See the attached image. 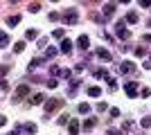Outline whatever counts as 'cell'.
I'll use <instances>...</instances> for the list:
<instances>
[{
	"mask_svg": "<svg viewBox=\"0 0 151 135\" xmlns=\"http://www.w3.org/2000/svg\"><path fill=\"white\" fill-rule=\"evenodd\" d=\"M38 9H41V5H38V2H36V5H29V11H38Z\"/></svg>",
	"mask_w": 151,
	"mask_h": 135,
	"instance_id": "36",
	"label": "cell"
},
{
	"mask_svg": "<svg viewBox=\"0 0 151 135\" xmlns=\"http://www.w3.org/2000/svg\"><path fill=\"white\" fill-rule=\"evenodd\" d=\"M79 131H81V126H79V122H77V119H72V124H70V126H68V133H70V135H77V133H79Z\"/></svg>",
	"mask_w": 151,
	"mask_h": 135,
	"instance_id": "9",
	"label": "cell"
},
{
	"mask_svg": "<svg viewBox=\"0 0 151 135\" xmlns=\"http://www.w3.org/2000/svg\"><path fill=\"white\" fill-rule=\"evenodd\" d=\"M61 20L65 23V25H75L79 18H77V11H65V14L61 16Z\"/></svg>",
	"mask_w": 151,
	"mask_h": 135,
	"instance_id": "3",
	"label": "cell"
},
{
	"mask_svg": "<svg viewBox=\"0 0 151 135\" xmlns=\"http://www.w3.org/2000/svg\"><path fill=\"white\" fill-rule=\"evenodd\" d=\"M120 72L122 74H131V72H135V65H133L131 61H124V63L120 65Z\"/></svg>",
	"mask_w": 151,
	"mask_h": 135,
	"instance_id": "6",
	"label": "cell"
},
{
	"mask_svg": "<svg viewBox=\"0 0 151 135\" xmlns=\"http://www.w3.org/2000/svg\"><path fill=\"white\" fill-rule=\"evenodd\" d=\"M18 131H25V133H36V126L34 124H25V126H16Z\"/></svg>",
	"mask_w": 151,
	"mask_h": 135,
	"instance_id": "13",
	"label": "cell"
},
{
	"mask_svg": "<svg viewBox=\"0 0 151 135\" xmlns=\"http://www.w3.org/2000/svg\"><path fill=\"white\" fill-rule=\"evenodd\" d=\"M52 36H54V39H63V29H54Z\"/></svg>",
	"mask_w": 151,
	"mask_h": 135,
	"instance_id": "29",
	"label": "cell"
},
{
	"mask_svg": "<svg viewBox=\"0 0 151 135\" xmlns=\"http://www.w3.org/2000/svg\"><path fill=\"white\" fill-rule=\"evenodd\" d=\"M57 47H47V52H45V59H52V56H57Z\"/></svg>",
	"mask_w": 151,
	"mask_h": 135,
	"instance_id": "21",
	"label": "cell"
},
{
	"mask_svg": "<svg viewBox=\"0 0 151 135\" xmlns=\"http://www.w3.org/2000/svg\"><path fill=\"white\" fill-rule=\"evenodd\" d=\"M115 11V5L111 2V5H104V18H111V14Z\"/></svg>",
	"mask_w": 151,
	"mask_h": 135,
	"instance_id": "12",
	"label": "cell"
},
{
	"mask_svg": "<svg viewBox=\"0 0 151 135\" xmlns=\"http://www.w3.org/2000/svg\"><path fill=\"white\" fill-rule=\"evenodd\" d=\"M135 56H140V59L147 56V50H145V47H135Z\"/></svg>",
	"mask_w": 151,
	"mask_h": 135,
	"instance_id": "24",
	"label": "cell"
},
{
	"mask_svg": "<svg viewBox=\"0 0 151 135\" xmlns=\"http://www.w3.org/2000/svg\"><path fill=\"white\" fill-rule=\"evenodd\" d=\"M59 50H61V52H70V50H72V41H70V39H63Z\"/></svg>",
	"mask_w": 151,
	"mask_h": 135,
	"instance_id": "10",
	"label": "cell"
},
{
	"mask_svg": "<svg viewBox=\"0 0 151 135\" xmlns=\"http://www.w3.org/2000/svg\"><path fill=\"white\" fill-rule=\"evenodd\" d=\"M18 23H20V16H9V18H7V25H9V27L18 25Z\"/></svg>",
	"mask_w": 151,
	"mask_h": 135,
	"instance_id": "16",
	"label": "cell"
},
{
	"mask_svg": "<svg viewBox=\"0 0 151 135\" xmlns=\"http://www.w3.org/2000/svg\"><path fill=\"white\" fill-rule=\"evenodd\" d=\"M43 61H45V59H32V61H29V70H36V68L43 63Z\"/></svg>",
	"mask_w": 151,
	"mask_h": 135,
	"instance_id": "14",
	"label": "cell"
},
{
	"mask_svg": "<svg viewBox=\"0 0 151 135\" xmlns=\"http://www.w3.org/2000/svg\"><path fill=\"white\" fill-rule=\"evenodd\" d=\"M57 86H59L57 79H50V81H47V88H57Z\"/></svg>",
	"mask_w": 151,
	"mask_h": 135,
	"instance_id": "31",
	"label": "cell"
},
{
	"mask_svg": "<svg viewBox=\"0 0 151 135\" xmlns=\"http://www.w3.org/2000/svg\"><path fill=\"white\" fill-rule=\"evenodd\" d=\"M140 124H142V129H149V126H151V117H145Z\"/></svg>",
	"mask_w": 151,
	"mask_h": 135,
	"instance_id": "28",
	"label": "cell"
},
{
	"mask_svg": "<svg viewBox=\"0 0 151 135\" xmlns=\"http://www.w3.org/2000/svg\"><path fill=\"white\" fill-rule=\"evenodd\" d=\"M23 50H25V41H18V43L14 45V52H16V54H20Z\"/></svg>",
	"mask_w": 151,
	"mask_h": 135,
	"instance_id": "19",
	"label": "cell"
},
{
	"mask_svg": "<svg viewBox=\"0 0 151 135\" xmlns=\"http://www.w3.org/2000/svg\"><path fill=\"white\" fill-rule=\"evenodd\" d=\"M124 90H126V95L129 97H138L140 92H138V84H135V81H129V84L124 86Z\"/></svg>",
	"mask_w": 151,
	"mask_h": 135,
	"instance_id": "5",
	"label": "cell"
},
{
	"mask_svg": "<svg viewBox=\"0 0 151 135\" xmlns=\"http://www.w3.org/2000/svg\"><path fill=\"white\" fill-rule=\"evenodd\" d=\"M5 124H7V117H5V115H0V126H5Z\"/></svg>",
	"mask_w": 151,
	"mask_h": 135,
	"instance_id": "38",
	"label": "cell"
},
{
	"mask_svg": "<svg viewBox=\"0 0 151 135\" xmlns=\"http://www.w3.org/2000/svg\"><path fill=\"white\" fill-rule=\"evenodd\" d=\"M38 36V32L36 29H27V34H25V41H34Z\"/></svg>",
	"mask_w": 151,
	"mask_h": 135,
	"instance_id": "17",
	"label": "cell"
},
{
	"mask_svg": "<svg viewBox=\"0 0 151 135\" xmlns=\"http://www.w3.org/2000/svg\"><path fill=\"white\" fill-rule=\"evenodd\" d=\"M145 41H147V43H151V34H145Z\"/></svg>",
	"mask_w": 151,
	"mask_h": 135,
	"instance_id": "39",
	"label": "cell"
},
{
	"mask_svg": "<svg viewBox=\"0 0 151 135\" xmlns=\"http://www.w3.org/2000/svg\"><path fill=\"white\" fill-rule=\"evenodd\" d=\"M57 124H61V126H63V124H68V115H61V117H59V122Z\"/></svg>",
	"mask_w": 151,
	"mask_h": 135,
	"instance_id": "33",
	"label": "cell"
},
{
	"mask_svg": "<svg viewBox=\"0 0 151 135\" xmlns=\"http://www.w3.org/2000/svg\"><path fill=\"white\" fill-rule=\"evenodd\" d=\"M95 124H97V117H88V119H83L81 129H83V131H93V129H95Z\"/></svg>",
	"mask_w": 151,
	"mask_h": 135,
	"instance_id": "7",
	"label": "cell"
},
{
	"mask_svg": "<svg viewBox=\"0 0 151 135\" xmlns=\"http://www.w3.org/2000/svg\"><path fill=\"white\" fill-rule=\"evenodd\" d=\"M97 56H99L101 61H106V63H111V52H106V50H97Z\"/></svg>",
	"mask_w": 151,
	"mask_h": 135,
	"instance_id": "11",
	"label": "cell"
},
{
	"mask_svg": "<svg viewBox=\"0 0 151 135\" xmlns=\"http://www.w3.org/2000/svg\"><path fill=\"white\" fill-rule=\"evenodd\" d=\"M7 90H9V84L2 79V81H0V92H7Z\"/></svg>",
	"mask_w": 151,
	"mask_h": 135,
	"instance_id": "27",
	"label": "cell"
},
{
	"mask_svg": "<svg viewBox=\"0 0 151 135\" xmlns=\"http://www.w3.org/2000/svg\"><path fill=\"white\" fill-rule=\"evenodd\" d=\"M140 95H142V97H151V90L149 88H142V90H140Z\"/></svg>",
	"mask_w": 151,
	"mask_h": 135,
	"instance_id": "32",
	"label": "cell"
},
{
	"mask_svg": "<svg viewBox=\"0 0 151 135\" xmlns=\"http://www.w3.org/2000/svg\"><path fill=\"white\" fill-rule=\"evenodd\" d=\"M111 117H120V110H117V108H111Z\"/></svg>",
	"mask_w": 151,
	"mask_h": 135,
	"instance_id": "35",
	"label": "cell"
},
{
	"mask_svg": "<svg viewBox=\"0 0 151 135\" xmlns=\"http://www.w3.org/2000/svg\"><path fill=\"white\" fill-rule=\"evenodd\" d=\"M106 135H120V133H117L115 129H108V131H106Z\"/></svg>",
	"mask_w": 151,
	"mask_h": 135,
	"instance_id": "37",
	"label": "cell"
},
{
	"mask_svg": "<svg viewBox=\"0 0 151 135\" xmlns=\"http://www.w3.org/2000/svg\"><path fill=\"white\" fill-rule=\"evenodd\" d=\"M124 23H131V25H133V23H138V14H126V20H124Z\"/></svg>",
	"mask_w": 151,
	"mask_h": 135,
	"instance_id": "18",
	"label": "cell"
},
{
	"mask_svg": "<svg viewBox=\"0 0 151 135\" xmlns=\"http://www.w3.org/2000/svg\"><path fill=\"white\" fill-rule=\"evenodd\" d=\"M88 43H90V39L86 36V34H81V36L77 39V47H79V50H86V47H88Z\"/></svg>",
	"mask_w": 151,
	"mask_h": 135,
	"instance_id": "8",
	"label": "cell"
},
{
	"mask_svg": "<svg viewBox=\"0 0 151 135\" xmlns=\"http://www.w3.org/2000/svg\"><path fill=\"white\" fill-rule=\"evenodd\" d=\"M29 95V86H18V90H16V95H14V101H20L23 97Z\"/></svg>",
	"mask_w": 151,
	"mask_h": 135,
	"instance_id": "4",
	"label": "cell"
},
{
	"mask_svg": "<svg viewBox=\"0 0 151 135\" xmlns=\"http://www.w3.org/2000/svg\"><path fill=\"white\" fill-rule=\"evenodd\" d=\"M43 99H45V95H41V92H36V95L32 97V104H41V101H43Z\"/></svg>",
	"mask_w": 151,
	"mask_h": 135,
	"instance_id": "22",
	"label": "cell"
},
{
	"mask_svg": "<svg viewBox=\"0 0 151 135\" xmlns=\"http://www.w3.org/2000/svg\"><path fill=\"white\" fill-rule=\"evenodd\" d=\"M50 74H52V77H61V68H59V65H52V68H50Z\"/></svg>",
	"mask_w": 151,
	"mask_h": 135,
	"instance_id": "20",
	"label": "cell"
},
{
	"mask_svg": "<svg viewBox=\"0 0 151 135\" xmlns=\"http://www.w3.org/2000/svg\"><path fill=\"white\" fill-rule=\"evenodd\" d=\"M88 110H90V106H88V104H79V113H81V115H86Z\"/></svg>",
	"mask_w": 151,
	"mask_h": 135,
	"instance_id": "23",
	"label": "cell"
},
{
	"mask_svg": "<svg viewBox=\"0 0 151 135\" xmlns=\"http://www.w3.org/2000/svg\"><path fill=\"white\" fill-rule=\"evenodd\" d=\"M115 32H117L120 39H131V32L126 29V23H124V20H120V23L115 25Z\"/></svg>",
	"mask_w": 151,
	"mask_h": 135,
	"instance_id": "1",
	"label": "cell"
},
{
	"mask_svg": "<svg viewBox=\"0 0 151 135\" xmlns=\"http://www.w3.org/2000/svg\"><path fill=\"white\" fill-rule=\"evenodd\" d=\"M7 43H9V36L5 32H0V45H7Z\"/></svg>",
	"mask_w": 151,
	"mask_h": 135,
	"instance_id": "26",
	"label": "cell"
},
{
	"mask_svg": "<svg viewBox=\"0 0 151 135\" xmlns=\"http://www.w3.org/2000/svg\"><path fill=\"white\" fill-rule=\"evenodd\" d=\"M99 95H101V88H97V86L88 88V97H99Z\"/></svg>",
	"mask_w": 151,
	"mask_h": 135,
	"instance_id": "15",
	"label": "cell"
},
{
	"mask_svg": "<svg viewBox=\"0 0 151 135\" xmlns=\"http://www.w3.org/2000/svg\"><path fill=\"white\" fill-rule=\"evenodd\" d=\"M59 18H61V14H59V11H52V14H50V20H52V23H54V20H59Z\"/></svg>",
	"mask_w": 151,
	"mask_h": 135,
	"instance_id": "30",
	"label": "cell"
},
{
	"mask_svg": "<svg viewBox=\"0 0 151 135\" xmlns=\"http://www.w3.org/2000/svg\"><path fill=\"white\" fill-rule=\"evenodd\" d=\"M61 106H63L61 99H47V101H45V113H54V110H59Z\"/></svg>",
	"mask_w": 151,
	"mask_h": 135,
	"instance_id": "2",
	"label": "cell"
},
{
	"mask_svg": "<svg viewBox=\"0 0 151 135\" xmlns=\"http://www.w3.org/2000/svg\"><path fill=\"white\" fill-rule=\"evenodd\" d=\"M18 133H20V131H18V129H16V131H14V133H9V135H18Z\"/></svg>",
	"mask_w": 151,
	"mask_h": 135,
	"instance_id": "40",
	"label": "cell"
},
{
	"mask_svg": "<svg viewBox=\"0 0 151 135\" xmlns=\"http://www.w3.org/2000/svg\"><path fill=\"white\" fill-rule=\"evenodd\" d=\"M149 25H151V23H149Z\"/></svg>",
	"mask_w": 151,
	"mask_h": 135,
	"instance_id": "41",
	"label": "cell"
},
{
	"mask_svg": "<svg viewBox=\"0 0 151 135\" xmlns=\"http://www.w3.org/2000/svg\"><path fill=\"white\" fill-rule=\"evenodd\" d=\"M7 72H9V68H7V65H0V77H5Z\"/></svg>",
	"mask_w": 151,
	"mask_h": 135,
	"instance_id": "34",
	"label": "cell"
},
{
	"mask_svg": "<svg viewBox=\"0 0 151 135\" xmlns=\"http://www.w3.org/2000/svg\"><path fill=\"white\" fill-rule=\"evenodd\" d=\"M93 74H95L97 79H99V77H106V79H108V72H106V70H95Z\"/></svg>",
	"mask_w": 151,
	"mask_h": 135,
	"instance_id": "25",
	"label": "cell"
}]
</instances>
